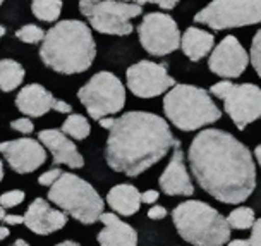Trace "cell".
Wrapping results in <instances>:
<instances>
[{
  "label": "cell",
  "mask_w": 261,
  "mask_h": 246,
  "mask_svg": "<svg viewBox=\"0 0 261 246\" xmlns=\"http://www.w3.org/2000/svg\"><path fill=\"white\" fill-rule=\"evenodd\" d=\"M188 160L198 184L218 202L239 205L254 191L253 153L234 134L204 129L191 141Z\"/></svg>",
  "instance_id": "obj_1"
},
{
  "label": "cell",
  "mask_w": 261,
  "mask_h": 246,
  "mask_svg": "<svg viewBox=\"0 0 261 246\" xmlns=\"http://www.w3.org/2000/svg\"><path fill=\"white\" fill-rule=\"evenodd\" d=\"M169 122L156 114L130 110L115 119L107 138L105 160L112 170L136 178L175 145Z\"/></svg>",
  "instance_id": "obj_2"
},
{
  "label": "cell",
  "mask_w": 261,
  "mask_h": 246,
  "mask_svg": "<svg viewBox=\"0 0 261 246\" xmlns=\"http://www.w3.org/2000/svg\"><path fill=\"white\" fill-rule=\"evenodd\" d=\"M41 62L60 74H81L96 57V43L86 22L65 19L50 28L40 47Z\"/></svg>",
  "instance_id": "obj_3"
},
{
  "label": "cell",
  "mask_w": 261,
  "mask_h": 246,
  "mask_svg": "<svg viewBox=\"0 0 261 246\" xmlns=\"http://www.w3.org/2000/svg\"><path fill=\"white\" fill-rule=\"evenodd\" d=\"M172 220L184 241L196 246H222L230 241V226L220 212L199 200H188L172 210Z\"/></svg>",
  "instance_id": "obj_4"
},
{
  "label": "cell",
  "mask_w": 261,
  "mask_h": 246,
  "mask_svg": "<svg viewBox=\"0 0 261 246\" xmlns=\"http://www.w3.org/2000/svg\"><path fill=\"white\" fill-rule=\"evenodd\" d=\"M165 117L180 131L196 129L220 120L222 112L210 93L193 85H175L163 99Z\"/></svg>",
  "instance_id": "obj_5"
},
{
  "label": "cell",
  "mask_w": 261,
  "mask_h": 246,
  "mask_svg": "<svg viewBox=\"0 0 261 246\" xmlns=\"http://www.w3.org/2000/svg\"><path fill=\"white\" fill-rule=\"evenodd\" d=\"M48 200L85 226L96 224L103 212V198L88 181L76 174L62 173L50 186Z\"/></svg>",
  "instance_id": "obj_6"
},
{
  "label": "cell",
  "mask_w": 261,
  "mask_h": 246,
  "mask_svg": "<svg viewBox=\"0 0 261 246\" xmlns=\"http://www.w3.org/2000/svg\"><path fill=\"white\" fill-rule=\"evenodd\" d=\"M79 11L86 16L93 30L115 36L133 33V19L143 14L136 0H81Z\"/></svg>",
  "instance_id": "obj_7"
},
{
  "label": "cell",
  "mask_w": 261,
  "mask_h": 246,
  "mask_svg": "<svg viewBox=\"0 0 261 246\" xmlns=\"http://www.w3.org/2000/svg\"><path fill=\"white\" fill-rule=\"evenodd\" d=\"M77 99L93 120H100L105 115H114L124 109L125 90L115 74L101 71L79 88Z\"/></svg>",
  "instance_id": "obj_8"
},
{
  "label": "cell",
  "mask_w": 261,
  "mask_h": 246,
  "mask_svg": "<svg viewBox=\"0 0 261 246\" xmlns=\"http://www.w3.org/2000/svg\"><path fill=\"white\" fill-rule=\"evenodd\" d=\"M210 93L223 102V109L239 131L261 119V88L253 83L220 81L210 88Z\"/></svg>",
  "instance_id": "obj_9"
},
{
  "label": "cell",
  "mask_w": 261,
  "mask_h": 246,
  "mask_svg": "<svg viewBox=\"0 0 261 246\" xmlns=\"http://www.w3.org/2000/svg\"><path fill=\"white\" fill-rule=\"evenodd\" d=\"M194 22L215 31L261 22V0H213L194 16Z\"/></svg>",
  "instance_id": "obj_10"
},
{
  "label": "cell",
  "mask_w": 261,
  "mask_h": 246,
  "mask_svg": "<svg viewBox=\"0 0 261 246\" xmlns=\"http://www.w3.org/2000/svg\"><path fill=\"white\" fill-rule=\"evenodd\" d=\"M139 43L150 55L163 57L180 47V31L175 19L165 12H148L138 26Z\"/></svg>",
  "instance_id": "obj_11"
},
{
  "label": "cell",
  "mask_w": 261,
  "mask_h": 246,
  "mask_svg": "<svg viewBox=\"0 0 261 246\" xmlns=\"http://www.w3.org/2000/svg\"><path fill=\"white\" fill-rule=\"evenodd\" d=\"M125 81L130 93L138 99H155L175 85V80L167 72L165 64L153 60H139L125 71Z\"/></svg>",
  "instance_id": "obj_12"
},
{
  "label": "cell",
  "mask_w": 261,
  "mask_h": 246,
  "mask_svg": "<svg viewBox=\"0 0 261 246\" xmlns=\"http://www.w3.org/2000/svg\"><path fill=\"white\" fill-rule=\"evenodd\" d=\"M249 55L246 48L239 43L234 35L225 36L220 43L213 48L208 59V69L213 74L225 80H234L248 69Z\"/></svg>",
  "instance_id": "obj_13"
},
{
  "label": "cell",
  "mask_w": 261,
  "mask_h": 246,
  "mask_svg": "<svg viewBox=\"0 0 261 246\" xmlns=\"http://www.w3.org/2000/svg\"><path fill=\"white\" fill-rule=\"evenodd\" d=\"M0 153L7 160L9 167L17 174L35 173L46 160L43 143L33 138H19V140L0 143Z\"/></svg>",
  "instance_id": "obj_14"
},
{
  "label": "cell",
  "mask_w": 261,
  "mask_h": 246,
  "mask_svg": "<svg viewBox=\"0 0 261 246\" xmlns=\"http://www.w3.org/2000/svg\"><path fill=\"white\" fill-rule=\"evenodd\" d=\"M16 107L21 114L28 117H41L50 110H57L59 114H71L72 107L67 102L57 100L46 88L38 83H31L21 88L16 96Z\"/></svg>",
  "instance_id": "obj_15"
},
{
  "label": "cell",
  "mask_w": 261,
  "mask_h": 246,
  "mask_svg": "<svg viewBox=\"0 0 261 246\" xmlns=\"http://www.w3.org/2000/svg\"><path fill=\"white\" fill-rule=\"evenodd\" d=\"M158 183H160L162 191L167 196H191V194H194L193 181H191L188 169H186L184 152L180 148L179 140L175 141L172 159L162 173Z\"/></svg>",
  "instance_id": "obj_16"
},
{
  "label": "cell",
  "mask_w": 261,
  "mask_h": 246,
  "mask_svg": "<svg viewBox=\"0 0 261 246\" xmlns=\"http://www.w3.org/2000/svg\"><path fill=\"white\" fill-rule=\"evenodd\" d=\"M67 224V215L64 210L52 208L43 198H35L24 213V226L31 233L48 236L57 233Z\"/></svg>",
  "instance_id": "obj_17"
},
{
  "label": "cell",
  "mask_w": 261,
  "mask_h": 246,
  "mask_svg": "<svg viewBox=\"0 0 261 246\" xmlns=\"http://www.w3.org/2000/svg\"><path fill=\"white\" fill-rule=\"evenodd\" d=\"M38 140L52 153L55 165H67L71 169L85 167V159L79 153L76 143L69 140L62 129H43L38 133Z\"/></svg>",
  "instance_id": "obj_18"
},
{
  "label": "cell",
  "mask_w": 261,
  "mask_h": 246,
  "mask_svg": "<svg viewBox=\"0 0 261 246\" xmlns=\"http://www.w3.org/2000/svg\"><path fill=\"white\" fill-rule=\"evenodd\" d=\"M98 220L103 224V229L96 236L100 244H103V246H136L138 244L136 229L120 220L115 213L101 212Z\"/></svg>",
  "instance_id": "obj_19"
},
{
  "label": "cell",
  "mask_w": 261,
  "mask_h": 246,
  "mask_svg": "<svg viewBox=\"0 0 261 246\" xmlns=\"http://www.w3.org/2000/svg\"><path fill=\"white\" fill-rule=\"evenodd\" d=\"M215 43V36L210 31L199 30V28L191 26L186 30V33L180 36V48L184 55L193 62L204 59L213 50Z\"/></svg>",
  "instance_id": "obj_20"
},
{
  "label": "cell",
  "mask_w": 261,
  "mask_h": 246,
  "mask_svg": "<svg viewBox=\"0 0 261 246\" xmlns=\"http://www.w3.org/2000/svg\"><path fill=\"white\" fill-rule=\"evenodd\" d=\"M107 203L114 212H117L124 217H130L139 212L141 193L133 184H117L107 194Z\"/></svg>",
  "instance_id": "obj_21"
},
{
  "label": "cell",
  "mask_w": 261,
  "mask_h": 246,
  "mask_svg": "<svg viewBox=\"0 0 261 246\" xmlns=\"http://www.w3.org/2000/svg\"><path fill=\"white\" fill-rule=\"evenodd\" d=\"M24 76V67L19 62L12 59L0 60V90L2 91H6V93L14 91L17 86H21Z\"/></svg>",
  "instance_id": "obj_22"
},
{
  "label": "cell",
  "mask_w": 261,
  "mask_h": 246,
  "mask_svg": "<svg viewBox=\"0 0 261 246\" xmlns=\"http://www.w3.org/2000/svg\"><path fill=\"white\" fill-rule=\"evenodd\" d=\"M62 131L67 134L72 140H86L91 133L90 120L81 114H69V117L64 120L62 124Z\"/></svg>",
  "instance_id": "obj_23"
},
{
  "label": "cell",
  "mask_w": 261,
  "mask_h": 246,
  "mask_svg": "<svg viewBox=\"0 0 261 246\" xmlns=\"http://www.w3.org/2000/svg\"><path fill=\"white\" fill-rule=\"evenodd\" d=\"M31 12L36 19L43 22H54L62 12V0H33Z\"/></svg>",
  "instance_id": "obj_24"
},
{
  "label": "cell",
  "mask_w": 261,
  "mask_h": 246,
  "mask_svg": "<svg viewBox=\"0 0 261 246\" xmlns=\"http://www.w3.org/2000/svg\"><path fill=\"white\" fill-rule=\"evenodd\" d=\"M254 210L249 207H239L234 208L230 213L227 215V222L230 226V229H237V231H246L251 229L254 224Z\"/></svg>",
  "instance_id": "obj_25"
},
{
  "label": "cell",
  "mask_w": 261,
  "mask_h": 246,
  "mask_svg": "<svg viewBox=\"0 0 261 246\" xmlns=\"http://www.w3.org/2000/svg\"><path fill=\"white\" fill-rule=\"evenodd\" d=\"M16 38H19L21 41H24V43H40V41H43L45 38V31L41 30L40 26H35V24H26L19 28V30L16 31Z\"/></svg>",
  "instance_id": "obj_26"
},
{
  "label": "cell",
  "mask_w": 261,
  "mask_h": 246,
  "mask_svg": "<svg viewBox=\"0 0 261 246\" xmlns=\"http://www.w3.org/2000/svg\"><path fill=\"white\" fill-rule=\"evenodd\" d=\"M26 198V193L21 189H12V191H6L0 194V205L4 208H14L17 205H21Z\"/></svg>",
  "instance_id": "obj_27"
},
{
  "label": "cell",
  "mask_w": 261,
  "mask_h": 246,
  "mask_svg": "<svg viewBox=\"0 0 261 246\" xmlns=\"http://www.w3.org/2000/svg\"><path fill=\"white\" fill-rule=\"evenodd\" d=\"M251 64H253L256 74L261 78V30L253 36V43H251Z\"/></svg>",
  "instance_id": "obj_28"
},
{
  "label": "cell",
  "mask_w": 261,
  "mask_h": 246,
  "mask_svg": "<svg viewBox=\"0 0 261 246\" xmlns=\"http://www.w3.org/2000/svg\"><path fill=\"white\" fill-rule=\"evenodd\" d=\"M11 128L14 129V131H19L22 134H30L33 133V122L30 117H22V119H16L11 122Z\"/></svg>",
  "instance_id": "obj_29"
},
{
  "label": "cell",
  "mask_w": 261,
  "mask_h": 246,
  "mask_svg": "<svg viewBox=\"0 0 261 246\" xmlns=\"http://www.w3.org/2000/svg\"><path fill=\"white\" fill-rule=\"evenodd\" d=\"M62 174V170L60 169H50V170H46V173H43L38 178V183L41 184V186H52V184L55 183V181L59 179V176Z\"/></svg>",
  "instance_id": "obj_30"
},
{
  "label": "cell",
  "mask_w": 261,
  "mask_h": 246,
  "mask_svg": "<svg viewBox=\"0 0 261 246\" xmlns=\"http://www.w3.org/2000/svg\"><path fill=\"white\" fill-rule=\"evenodd\" d=\"M136 2L139 6H143V4H156L158 7L165 9V11H170V9H174L180 0H136Z\"/></svg>",
  "instance_id": "obj_31"
},
{
  "label": "cell",
  "mask_w": 261,
  "mask_h": 246,
  "mask_svg": "<svg viewBox=\"0 0 261 246\" xmlns=\"http://www.w3.org/2000/svg\"><path fill=\"white\" fill-rule=\"evenodd\" d=\"M148 217L151 220H162L167 217V208L162 205H153L150 210H148Z\"/></svg>",
  "instance_id": "obj_32"
},
{
  "label": "cell",
  "mask_w": 261,
  "mask_h": 246,
  "mask_svg": "<svg viewBox=\"0 0 261 246\" xmlns=\"http://www.w3.org/2000/svg\"><path fill=\"white\" fill-rule=\"evenodd\" d=\"M251 244H258L261 246V219L258 220H254V224L253 227H251Z\"/></svg>",
  "instance_id": "obj_33"
},
{
  "label": "cell",
  "mask_w": 261,
  "mask_h": 246,
  "mask_svg": "<svg viewBox=\"0 0 261 246\" xmlns=\"http://www.w3.org/2000/svg\"><path fill=\"white\" fill-rule=\"evenodd\" d=\"M158 196H160V193H158L156 189H148V191L141 193V203L153 205L155 202H158Z\"/></svg>",
  "instance_id": "obj_34"
},
{
  "label": "cell",
  "mask_w": 261,
  "mask_h": 246,
  "mask_svg": "<svg viewBox=\"0 0 261 246\" xmlns=\"http://www.w3.org/2000/svg\"><path fill=\"white\" fill-rule=\"evenodd\" d=\"M4 224L6 226H17V224H24V215H12V213H6L4 215Z\"/></svg>",
  "instance_id": "obj_35"
},
{
  "label": "cell",
  "mask_w": 261,
  "mask_h": 246,
  "mask_svg": "<svg viewBox=\"0 0 261 246\" xmlns=\"http://www.w3.org/2000/svg\"><path fill=\"white\" fill-rule=\"evenodd\" d=\"M4 215H6V208H4L2 205H0V222L4 220ZM7 236H9V229H7V226H0V241L6 239Z\"/></svg>",
  "instance_id": "obj_36"
},
{
  "label": "cell",
  "mask_w": 261,
  "mask_h": 246,
  "mask_svg": "<svg viewBox=\"0 0 261 246\" xmlns=\"http://www.w3.org/2000/svg\"><path fill=\"white\" fill-rule=\"evenodd\" d=\"M114 122H115V119L110 117V115H105V117H101L100 120H98V124H100L101 129H110L112 126H114Z\"/></svg>",
  "instance_id": "obj_37"
},
{
  "label": "cell",
  "mask_w": 261,
  "mask_h": 246,
  "mask_svg": "<svg viewBox=\"0 0 261 246\" xmlns=\"http://www.w3.org/2000/svg\"><path fill=\"white\" fill-rule=\"evenodd\" d=\"M254 155H256V160H258V164H259V167H261V145L256 146Z\"/></svg>",
  "instance_id": "obj_38"
},
{
  "label": "cell",
  "mask_w": 261,
  "mask_h": 246,
  "mask_svg": "<svg viewBox=\"0 0 261 246\" xmlns=\"http://www.w3.org/2000/svg\"><path fill=\"white\" fill-rule=\"evenodd\" d=\"M230 244H251V241L249 239H236V241H232Z\"/></svg>",
  "instance_id": "obj_39"
},
{
  "label": "cell",
  "mask_w": 261,
  "mask_h": 246,
  "mask_svg": "<svg viewBox=\"0 0 261 246\" xmlns=\"http://www.w3.org/2000/svg\"><path fill=\"white\" fill-rule=\"evenodd\" d=\"M14 244H16V246H28V243H26L24 239H17V241H16V243H14Z\"/></svg>",
  "instance_id": "obj_40"
},
{
  "label": "cell",
  "mask_w": 261,
  "mask_h": 246,
  "mask_svg": "<svg viewBox=\"0 0 261 246\" xmlns=\"http://www.w3.org/2000/svg\"><path fill=\"white\" fill-rule=\"evenodd\" d=\"M60 244H64V246H74V244H77L76 241H62Z\"/></svg>",
  "instance_id": "obj_41"
},
{
  "label": "cell",
  "mask_w": 261,
  "mask_h": 246,
  "mask_svg": "<svg viewBox=\"0 0 261 246\" xmlns=\"http://www.w3.org/2000/svg\"><path fill=\"white\" fill-rule=\"evenodd\" d=\"M4 179V164H2V160H0V181Z\"/></svg>",
  "instance_id": "obj_42"
},
{
  "label": "cell",
  "mask_w": 261,
  "mask_h": 246,
  "mask_svg": "<svg viewBox=\"0 0 261 246\" xmlns=\"http://www.w3.org/2000/svg\"><path fill=\"white\" fill-rule=\"evenodd\" d=\"M4 35H6V28H4L2 24H0V38H2Z\"/></svg>",
  "instance_id": "obj_43"
},
{
  "label": "cell",
  "mask_w": 261,
  "mask_h": 246,
  "mask_svg": "<svg viewBox=\"0 0 261 246\" xmlns=\"http://www.w3.org/2000/svg\"><path fill=\"white\" fill-rule=\"evenodd\" d=\"M2 2H4V0H0V6H2Z\"/></svg>",
  "instance_id": "obj_44"
}]
</instances>
